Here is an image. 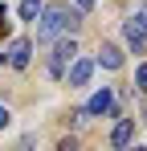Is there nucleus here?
Masks as SVG:
<instances>
[{"instance_id":"nucleus-5","label":"nucleus","mask_w":147,"mask_h":151,"mask_svg":"<svg viewBox=\"0 0 147 151\" xmlns=\"http://www.w3.org/2000/svg\"><path fill=\"white\" fill-rule=\"evenodd\" d=\"M110 106H115V94L102 86V90H94V98L86 102V114L94 119V114H110Z\"/></svg>"},{"instance_id":"nucleus-3","label":"nucleus","mask_w":147,"mask_h":151,"mask_svg":"<svg viewBox=\"0 0 147 151\" xmlns=\"http://www.w3.org/2000/svg\"><path fill=\"white\" fill-rule=\"evenodd\" d=\"M74 53H78L74 37H70V41H57V45H53V57H49V78H61V74H66V65L74 61Z\"/></svg>"},{"instance_id":"nucleus-6","label":"nucleus","mask_w":147,"mask_h":151,"mask_svg":"<svg viewBox=\"0 0 147 151\" xmlns=\"http://www.w3.org/2000/svg\"><path fill=\"white\" fill-rule=\"evenodd\" d=\"M131 139H135V119H119L115 131H110V143H115V147H127Z\"/></svg>"},{"instance_id":"nucleus-7","label":"nucleus","mask_w":147,"mask_h":151,"mask_svg":"<svg viewBox=\"0 0 147 151\" xmlns=\"http://www.w3.org/2000/svg\"><path fill=\"white\" fill-rule=\"evenodd\" d=\"M29 53H33V45H29V41H12V45H8V65L24 70V65H29Z\"/></svg>"},{"instance_id":"nucleus-1","label":"nucleus","mask_w":147,"mask_h":151,"mask_svg":"<svg viewBox=\"0 0 147 151\" xmlns=\"http://www.w3.org/2000/svg\"><path fill=\"white\" fill-rule=\"evenodd\" d=\"M37 17H41V29H37V37H41V41H49V37H57L61 29H78V25H82V12H74V8H66V4H53V8H41Z\"/></svg>"},{"instance_id":"nucleus-9","label":"nucleus","mask_w":147,"mask_h":151,"mask_svg":"<svg viewBox=\"0 0 147 151\" xmlns=\"http://www.w3.org/2000/svg\"><path fill=\"white\" fill-rule=\"evenodd\" d=\"M41 12V0H21V21H33Z\"/></svg>"},{"instance_id":"nucleus-8","label":"nucleus","mask_w":147,"mask_h":151,"mask_svg":"<svg viewBox=\"0 0 147 151\" xmlns=\"http://www.w3.org/2000/svg\"><path fill=\"white\" fill-rule=\"evenodd\" d=\"M94 65L119 70V65H122V53H119V45H102V49H98V57H94Z\"/></svg>"},{"instance_id":"nucleus-2","label":"nucleus","mask_w":147,"mask_h":151,"mask_svg":"<svg viewBox=\"0 0 147 151\" xmlns=\"http://www.w3.org/2000/svg\"><path fill=\"white\" fill-rule=\"evenodd\" d=\"M122 37H127V45H131L135 53L147 49V4H143V12H139V17H131V21L122 25Z\"/></svg>"},{"instance_id":"nucleus-10","label":"nucleus","mask_w":147,"mask_h":151,"mask_svg":"<svg viewBox=\"0 0 147 151\" xmlns=\"http://www.w3.org/2000/svg\"><path fill=\"white\" fill-rule=\"evenodd\" d=\"M135 82H139V90L147 94V65H139V70H135Z\"/></svg>"},{"instance_id":"nucleus-12","label":"nucleus","mask_w":147,"mask_h":151,"mask_svg":"<svg viewBox=\"0 0 147 151\" xmlns=\"http://www.w3.org/2000/svg\"><path fill=\"white\" fill-rule=\"evenodd\" d=\"M4 123H8V106H0V127H4Z\"/></svg>"},{"instance_id":"nucleus-11","label":"nucleus","mask_w":147,"mask_h":151,"mask_svg":"<svg viewBox=\"0 0 147 151\" xmlns=\"http://www.w3.org/2000/svg\"><path fill=\"white\" fill-rule=\"evenodd\" d=\"M94 8V0H78V12H90Z\"/></svg>"},{"instance_id":"nucleus-4","label":"nucleus","mask_w":147,"mask_h":151,"mask_svg":"<svg viewBox=\"0 0 147 151\" xmlns=\"http://www.w3.org/2000/svg\"><path fill=\"white\" fill-rule=\"evenodd\" d=\"M90 74H94V61H90V57H78V61H70V90L86 86V82H90Z\"/></svg>"}]
</instances>
